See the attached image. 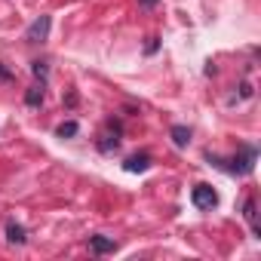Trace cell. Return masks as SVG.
<instances>
[{
  "label": "cell",
  "instance_id": "cell-1",
  "mask_svg": "<svg viewBox=\"0 0 261 261\" xmlns=\"http://www.w3.org/2000/svg\"><path fill=\"white\" fill-rule=\"evenodd\" d=\"M255 148H243L240 151V157H233L230 160V166H224L227 172H233V175H246V172H252L255 169Z\"/></svg>",
  "mask_w": 261,
  "mask_h": 261
},
{
  "label": "cell",
  "instance_id": "cell-2",
  "mask_svg": "<svg viewBox=\"0 0 261 261\" xmlns=\"http://www.w3.org/2000/svg\"><path fill=\"white\" fill-rule=\"evenodd\" d=\"M191 200H194L197 209H215V206H218V194H215V188H209V185H197V188L191 191Z\"/></svg>",
  "mask_w": 261,
  "mask_h": 261
},
{
  "label": "cell",
  "instance_id": "cell-3",
  "mask_svg": "<svg viewBox=\"0 0 261 261\" xmlns=\"http://www.w3.org/2000/svg\"><path fill=\"white\" fill-rule=\"evenodd\" d=\"M49 25H53V19H49V16H40V19H34V22L28 25V31H25V40H31V43H40V40H46V37H49Z\"/></svg>",
  "mask_w": 261,
  "mask_h": 261
},
{
  "label": "cell",
  "instance_id": "cell-4",
  "mask_svg": "<svg viewBox=\"0 0 261 261\" xmlns=\"http://www.w3.org/2000/svg\"><path fill=\"white\" fill-rule=\"evenodd\" d=\"M43 98H46V86H43V80H40V83H34V86L25 92V105H28V108H40V105H43Z\"/></svg>",
  "mask_w": 261,
  "mask_h": 261
},
{
  "label": "cell",
  "instance_id": "cell-5",
  "mask_svg": "<svg viewBox=\"0 0 261 261\" xmlns=\"http://www.w3.org/2000/svg\"><path fill=\"white\" fill-rule=\"evenodd\" d=\"M89 249H92L95 255H105V252H114L117 243H114L111 237H101V233H98V237H89Z\"/></svg>",
  "mask_w": 261,
  "mask_h": 261
},
{
  "label": "cell",
  "instance_id": "cell-6",
  "mask_svg": "<svg viewBox=\"0 0 261 261\" xmlns=\"http://www.w3.org/2000/svg\"><path fill=\"white\" fill-rule=\"evenodd\" d=\"M148 166H151V157H148V154H136V157H129V160L123 163L126 172H145Z\"/></svg>",
  "mask_w": 261,
  "mask_h": 261
},
{
  "label": "cell",
  "instance_id": "cell-7",
  "mask_svg": "<svg viewBox=\"0 0 261 261\" xmlns=\"http://www.w3.org/2000/svg\"><path fill=\"white\" fill-rule=\"evenodd\" d=\"M7 240H10V243H16V246H22V243L28 240V237H25V227H22V224H16V221H10V224H7Z\"/></svg>",
  "mask_w": 261,
  "mask_h": 261
},
{
  "label": "cell",
  "instance_id": "cell-8",
  "mask_svg": "<svg viewBox=\"0 0 261 261\" xmlns=\"http://www.w3.org/2000/svg\"><path fill=\"white\" fill-rule=\"evenodd\" d=\"M243 215H246V221H249V224H252V233H255V237H258V233H261V230H258V215H255V200H252V197H249V200H246V206H243Z\"/></svg>",
  "mask_w": 261,
  "mask_h": 261
},
{
  "label": "cell",
  "instance_id": "cell-9",
  "mask_svg": "<svg viewBox=\"0 0 261 261\" xmlns=\"http://www.w3.org/2000/svg\"><path fill=\"white\" fill-rule=\"evenodd\" d=\"M172 142H175L178 148H188V142H191V129H188V126H172Z\"/></svg>",
  "mask_w": 261,
  "mask_h": 261
},
{
  "label": "cell",
  "instance_id": "cell-10",
  "mask_svg": "<svg viewBox=\"0 0 261 261\" xmlns=\"http://www.w3.org/2000/svg\"><path fill=\"white\" fill-rule=\"evenodd\" d=\"M77 129H80V126H77L74 120H68V123H62V126L56 129V136H59V139H71V136H77Z\"/></svg>",
  "mask_w": 261,
  "mask_h": 261
},
{
  "label": "cell",
  "instance_id": "cell-11",
  "mask_svg": "<svg viewBox=\"0 0 261 261\" xmlns=\"http://www.w3.org/2000/svg\"><path fill=\"white\" fill-rule=\"evenodd\" d=\"M31 71H34V77H37V80H46L49 65H46V62H34V65H31Z\"/></svg>",
  "mask_w": 261,
  "mask_h": 261
},
{
  "label": "cell",
  "instance_id": "cell-12",
  "mask_svg": "<svg viewBox=\"0 0 261 261\" xmlns=\"http://www.w3.org/2000/svg\"><path fill=\"white\" fill-rule=\"evenodd\" d=\"M157 4V0H142V7H154Z\"/></svg>",
  "mask_w": 261,
  "mask_h": 261
}]
</instances>
